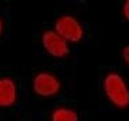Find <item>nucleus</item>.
<instances>
[{"label":"nucleus","mask_w":129,"mask_h":121,"mask_svg":"<svg viewBox=\"0 0 129 121\" xmlns=\"http://www.w3.org/2000/svg\"><path fill=\"white\" fill-rule=\"evenodd\" d=\"M103 89L107 100L118 109L129 107V86L121 74L109 72L103 80Z\"/></svg>","instance_id":"f257e3e1"},{"label":"nucleus","mask_w":129,"mask_h":121,"mask_svg":"<svg viewBox=\"0 0 129 121\" xmlns=\"http://www.w3.org/2000/svg\"><path fill=\"white\" fill-rule=\"evenodd\" d=\"M53 30L69 44H78L84 38V27L75 16L64 14L56 19Z\"/></svg>","instance_id":"f03ea898"},{"label":"nucleus","mask_w":129,"mask_h":121,"mask_svg":"<svg viewBox=\"0 0 129 121\" xmlns=\"http://www.w3.org/2000/svg\"><path fill=\"white\" fill-rule=\"evenodd\" d=\"M35 94L41 98H52L61 90V82L58 77L49 71H40L36 74L31 82Z\"/></svg>","instance_id":"7ed1b4c3"},{"label":"nucleus","mask_w":129,"mask_h":121,"mask_svg":"<svg viewBox=\"0 0 129 121\" xmlns=\"http://www.w3.org/2000/svg\"><path fill=\"white\" fill-rule=\"evenodd\" d=\"M40 43L44 51L54 58H64L70 54V44L53 29L43 32L40 36Z\"/></svg>","instance_id":"20e7f679"},{"label":"nucleus","mask_w":129,"mask_h":121,"mask_svg":"<svg viewBox=\"0 0 129 121\" xmlns=\"http://www.w3.org/2000/svg\"><path fill=\"white\" fill-rule=\"evenodd\" d=\"M18 86L11 77H0V108H10L17 102Z\"/></svg>","instance_id":"39448f33"},{"label":"nucleus","mask_w":129,"mask_h":121,"mask_svg":"<svg viewBox=\"0 0 129 121\" xmlns=\"http://www.w3.org/2000/svg\"><path fill=\"white\" fill-rule=\"evenodd\" d=\"M50 121H79L78 112L66 106H59L52 111Z\"/></svg>","instance_id":"423d86ee"},{"label":"nucleus","mask_w":129,"mask_h":121,"mask_svg":"<svg viewBox=\"0 0 129 121\" xmlns=\"http://www.w3.org/2000/svg\"><path fill=\"white\" fill-rule=\"evenodd\" d=\"M121 56H122L123 60L124 62L125 65L129 67V44L123 47L122 52H121Z\"/></svg>","instance_id":"0eeeda50"},{"label":"nucleus","mask_w":129,"mask_h":121,"mask_svg":"<svg viewBox=\"0 0 129 121\" xmlns=\"http://www.w3.org/2000/svg\"><path fill=\"white\" fill-rule=\"evenodd\" d=\"M122 14L123 18L129 22V0H126L122 7Z\"/></svg>","instance_id":"6e6552de"},{"label":"nucleus","mask_w":129,"mask_h":121,"mask_svg":"<svg viewBox=\"0 0 129 121\" xmlns=\"http://www.w3.org/2000/svg\"><path fill=\"white\" fill-rule=\"evenodd\" d=\"M3 31H4V21L1 15H0V36L3 35Z\"/></svg>","instance_id":"1a4fd4ad"}]
</instances>
